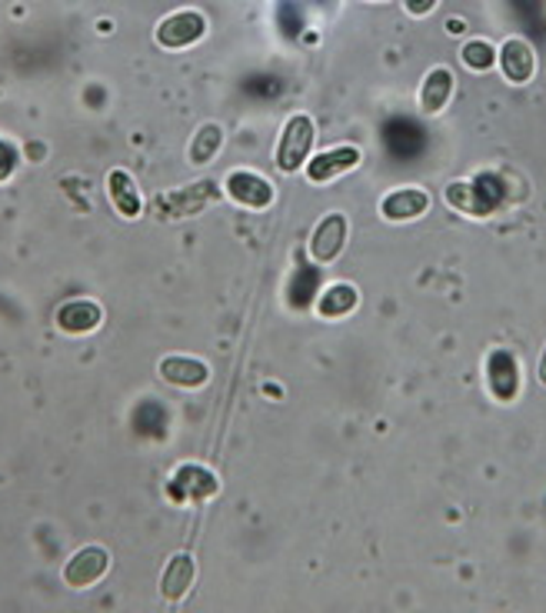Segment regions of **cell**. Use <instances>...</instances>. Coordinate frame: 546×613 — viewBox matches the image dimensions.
Returning <instances> with one entry per match:
<instances>
[{"label": "cell", "instance_id": "cell-16", "mask_svg": "<svg viewBox=\"0 0 546 613\" xmlns=\"http://www.w3.org/2000/svg\"><path fill=\"white\" fill-rule=\"evenodd\" d=\"M356 307H360V290L353 284H330L317 294V304H313L317 317L323 320H340L353 314Z\"/></svg>", "mask_w": 546, "mask_h": 613}, {"label": "cell", "instance_id": "cell-14", "mask_svg": "<svg viewBox=\"0 0 546 613\" xmlns=\"http://www.w3.org/2000/svg\"><path fill=\"white\" fill-rule=\"evenodd\" d=\"M194 580H197L194 553H173L163 567V573H160V596L167 603H180L194 590Z\"/></svg>", "mask_w": 546, "mask_h": 613}, {"label": "cell", "instance_id": "cell-13", "mask_svg": "<svg viewBox=\"0 0 546 613\" xmlns=\"http://www.w3.org/2000/svg\"><path fill=\"white\" fill-rule=\"evenodd\" d=\"M160 380L180 387V390H201L211 383V367L201 357H184V353H170L157 363Z\"/></svg>", "mask_w": 546, "mask_h": 613}, {"label": "cell", "instance_id": "cell-17", "mask_svg": "<svg viewBox=\"0 0 546 613\" xmlns=\"http://www.w3.org/2000/svg\"><path fill=\"white\" fill-rule=\"evenodd\" d=\"M224 144H227V130H224L217 120H207V124H201L197 134L191 137V144H188V160H191L194 167H207V163L217 160V154L224 150Z\"/></svg>", "mask_w": 546, "mask_h": 613}, {"label": "cell", "instance_id": "cell-15", "mask_svg": "<svg viewBox=\"0 0 546 613\" xmlns=\"http://www.w3.org/2000/svg\"><path fill=\"white\" fill-rule=\"evenodd\" d=\"M107 197L114 203V211L124 218V221H137L143 214V197H140V187L133 180L130 170L124 167H114L107 173Z\"/></svg>", "mask_w": 546, "mask_h": 613}, {"label": "cell", "instance_id": "cell-10", "mask_svg": "<svg viewBox=\"0 0 546 613\" xmlns=\"http://www.w3.org/2000/svg\"><path fill=\"white\" fill-rule=\"evenodd\" d=\"M430 211V193L420 187H397L381 200V218L390 224H414Z\"/></svg>", "mask_w": 546, "mask_h": 613}, {"label": "cell", "instance_id": "cell-12", "mask_svg": "<svg viewBox=\"0 0 546 613\" xmlns=\"http://www.w3.org/2000/svg\"><path fill=\"white\" fill-rule=\"evenodd\" d=\"M54 324L67 337H84V334H94L104 324V307L97 300L74 297V300H67L54 310Z\"/></svg>", "mask_w": 546, "mask_h": 613}, {"label": "cell", "instance_id": "cell-1", "mask_svg": "<svg viewBox=\"0 0 546 613\" xmlns=\"http://www.w3.org/2000/svg\"><path fill=\"white\" fill-rule=\"evenodd\" d=\"M313 144H317V120L303 110L290 114L277 134V147H274V163L280 173H300L307 167V160L313 157Z\"/></svg>", "mask_w": 546, "mask_h": 613}, {"label": "cell", "instance_id": "cell-5", "mask_svg": "<svg viewBox=\"0 0 546 613\" xmlns=\"http://www.w3.org/2000/svg\"><path fill=\"white\" fill-rule=\"evenodd\" d=\"M363 163V150L353 147V144H340V147H330V150H320L307 160L303 167V177L317 187L323 183H333L340 177H346L350 170H356Z\"/></svg>", "mask_w": 546, "mask_h": 613}, {"label": "cell", "instance_id": "cell-21", "mask_svg": "<svg viewBox=\"0 0 546 613\" xmlns=\"http://www.w3.org/2000/svg\"><path fill=\"white\" fill-rule=\"evenodd\" d=\"M437 8H440V0H404V11H407L410 18H417V21L430 18Z\"/></svg>", "mask_w": 546, "mask_h": 613}, {"label": "cell", "instance_id": "cell-2", "mask_svg": "<svg viewBox=\"0 0 546 613\" xmlns=\"http://www.w3.org/2000/svg\"><path fill=\"white\" fill-rule=\"evenodd\" d=\"M211 24H207V14L197 11V8H180V11H170L167 18L157 21L153 28V44L160 51H188L194 44H201L207 38Z\"/></svg>", "mask_w": 546, "mask_h": 613}, {"label": "cell", "instance_id": "cell-23", "mask_svg": "<svg viewBox=\"0 0 546 613\" xmlns=\"http://www.w3.org/2000/svg\"><path fill=\"white\" fill-rule=\"evenodd\" d=\"M463 31H467L463 21H450V34H463Z\"/></svg>", "mask_w": 546, "mask_h": 613}, {"label": "cell", "instance_id": "cell-4", "mask_svg": "<svg viewBox=\"0 0 546 613\" xmlns=\"http://www.w3.org/2000/svg\"><path fill=\"white\" fill-rule=\"evenodd\" d=\"M224 197H231L237 208L267 211V208H274V200H277V187L257 170H231L227 180H224Z\"/></svg>", "mask_w": 546, "mask_h": 613}, {"label": "cell", "instance_id": "cell-11", "mask_svg": "<svg viewBox=\"0 0 546 613\" xmlns=\"http://www.w3.org/2000/svg\"><path fill=\"white\" fill-rule=\"evenodd\" d=\"M453 91H457V74L447 64L430 67L427 77H424V84H420V91H417L420 114H427V117L443 114L450 107V101H453Z\"/></svg>", "mask_w": 546, "mask_h": 613}, {"label": "cell", "instance_id": "cell-8", "mask_svg": "<svg viewBox=\"0 0 546 613\" xmlns=\"http://www.w3.org/2000/svg\"><path fill=\"white\" fill-rule=\"evenodd\" d=\"M107 570H110V553H107V547L87 543V547H81V550L64 563V583H67L71 590H90V586H97V583L107 577Z\"/></svg>", "mask_w": 546, "mask_h": 613}, {"label": "cell", "instance_id": "cell-22", "mask_svg": "<svg viewBox=\"0 0 546 613\" xmlns=\"http://www.w3.org/2000/svg\"><path fill=\"white\" fill-rule=\"evenodd\" d=\"M536 383L546 387V344H543V353H539V360H536Z\"/></svg>", "mask_w": 546, "mask_h": 613}, {"label": "cell", "instance_id": "cell-9", "mask_svg": "<svg viewBox=\"0 0 546 613\" xmlns=\"http://www.w3.org/2000/svg\"><path fill=\"white\" fill-rule=\"evenodd\" d=\"M496 67L503 74L506 84L513 87H526L536 77V51L526 38L513 34L503 41V47H496Z\"/></svg>", "mask_w": 546, "mask_h": 613}, {"label": "cell", "instance_id": "cell-18", "mask_svg": "<svg viewBox=\"0 0 546 613\" xmlns=\"http://www.w3.org/2000/svg\"><path fill=\"white\" fill-rule=\"evenodd\" d=\"M460 61H463V67H467V71H473V74H486V71H493V67H496V47H493L490 41H483V38L467 41V44L460 47Z\"/></svg>", "mask_w": 546, "mask_h": 613}, {"label": "cell", "instance_id": "cell-7", "mask_svg": "<svg viewBox=\"0 0 546 613\" xmlns=\"http://www.w3.org/2000/svg\"><path fill=\"white\" fill-rule=\"evenodd\" d=\"M346 237H350V221H346V214H340V211H330L317 228H313V234H310V261L317 264V267H330L340 254H343V247H346Z\"/></svg>", "mask_w": 546, "mask_h": 613}, {"label": "cell", "instance_id": "cell-3", "mask_svg": "<svg viewBox=\"0 0 546 613\" xmlns=\"http://www.w3.org/2000/svg\"><path fill=\"white\" fill-rule=\"evenodd\" d=\"M224 200V190L221 183L214 180H197L191 187H180V190H167V193H157V211L163 221H188V218H197L204 214L211 203Z\"/></svg>", "mask_w": 546, "mask_h": 613}, {"label": "cell", "instance_id": "cell-19", "mask_svg": "<svg viewBox=\"0 0 546 613\" xmlns=\"http://www.w3.org/2000/svg\"><path fill=\"white\" fill-rule=\"evenodd\" d=\"M204 477H211V471H204V467H191V464L176 471V484H180V487H188V490L194 494V500H197V497H211V494H217V490H211V487H201V480H204Z\"/></svg>", "mask_w": 546, "mask_h": 613}, {"label": "cell", "instance_id": "cell-6", "mask_svg": "<svg viewBox=\"0 0 546 613\" xmlns=\"http://www.w3.org/2000/svg\"><path fill=\"white\" fill-rule=\"evenodd\" d=\"M520 360L510 347H493L486 353V390L496 403H513L520 397Z\"/></svg>", "mask_w": 546, "mask_h": 613}, {"label": "cell", "instance_id": "cell-20", "mask_svg": "<svg viewBox=\"0 0 546 613\" xmlns=\"http://www.w3.org/2000/svg\"><path fill=\"white\" fill-rule=\"evenodd\" d=\"M18 163H21V154L11 140L0 137V183H8L14 173H18Z\"/></svg>", "mask_w": 546, "mask_h": 613}]
</instances>
